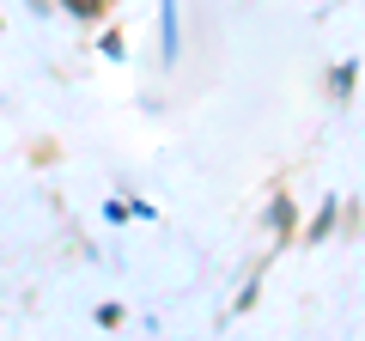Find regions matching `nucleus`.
I'll return each mask as SVG.
<instances>
[{"label":"nucleus","mask_w":365,"mask_h":341,"mask_svg":"<svg viewBox=\"0 0 365 341\" xmlns=\"http://www.w3.org/2000/svg\"><path fill=\"white\" fill-rule=\"evenodd\" d=\"M268 225H274V232H292V201H287V195L268 201Z\"/></svg>","instance_id":"nucleus-3"},{"label":"nucleus","mask_w":365,"mask_h":341,"mask_svg":"<svg viewBox=\"0 0 365 341\" xmlns=\"http://www.w3.org/2000/svg\"><path fill=\"white\" fill-rule=\"evenodd\" d=\"M158 49H165V61H177V49H182V6L177 0H158Z\"/></svg>","instance_id":"nucleus-1"},{"label":"nucleus","mask_w":365,"mask_h":341,"mask_svg":"<svg viewBox=\"0 0 365 341\" xmlns=\"http://www.w3.org/2000/svg\"><path fill=\"white\" fill-rule=\"evenodd\" d=\"M353 79H359V67H353V61H341L335 73H329V92H335V98H347V92H353Z\"/></svg>","instance_id":"nucleus-2"},{"label":"nucleus","mask_w":365,"mask_h":341,"mask_svg":"<svg viewBox=\"0 0 365 341\" xmlns=\"http://www.w3.org/2000/svg\"><path fill=\"white\" fill-rule=\"evenodd\" d=\"M329 225H335V201H323V213H317V225H311V238H323Z\"/></svg>","instance_id":"nucleus-4"},{"label":"nucleus","mask_w":365,"mask_h":341,"mask_svg":"<svg viewBox=\"0 0 365 341\" xmlns=\"http://www.w3.org/2000/svg\"><path fill=\"white\" fill-rule=\"evenodd\" d=\"M91 6H98V13H104V6H110V0H91Z\"/></svg>","instance_id":"nucleus-5"}]
</instances>
